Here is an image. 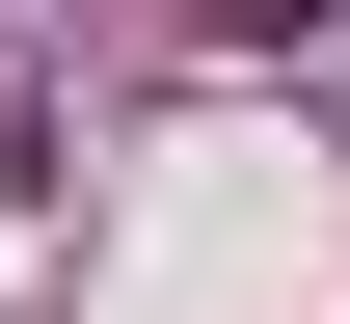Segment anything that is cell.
Wrapping results in <instances>:
<instances>
[{"instance_id":"cell-1","label":"cell","mask_w":350,"mask_h":324,"mask_svg":"<svg viewBox=\"0 0 350 324\" xmlns=\"http://www.w3.org/2000/svg\"><path fill=\"white\" fill-rule=\"evenodd\" d=\"M243 27H350V0H243Z\"/></svg>"}]
</instances>
